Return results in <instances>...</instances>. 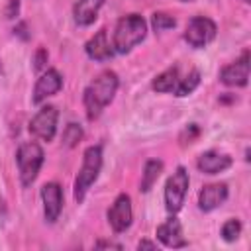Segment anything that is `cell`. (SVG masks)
Instances as JSON below:
<instances>
[{
	"mask_svg": "<svg viewBox=\"0 0 251 251\" xmlns=\"http://www.w3.org/2000/svg\"><path fill=\"white\" fill-rule=\"evenodd\" d=\"M118 84H120L118 75L114 71H104L84 88L82 102H84L88 120H96L102 114V110L114 100Z\"/></svg>",
	"mask_w": 251,
	"mask_h": 251,
	"instance_id": "1",
	"label": "cell"
},
{
	"mask_svg": "<svg viewBox=\"0 0 251 251\" xmlns=\"http://www.w3.org/2000/svg\"><path fill=\"white\" fill-rule=\"evenodd\" d=\"M147 35V24L139 14H127L118 20L114 29L112 47L116 53H129L137 43H141Z\"/></svg>",
	"mask_w": 251,
	"mask_h": 251,
	"instance_id": "2",
	"label": "cell"
},
{
	"mask_svg": "<svg viewBox=\"0 0 251 251\" xmlns=\"http://www.w3.org/2000/svg\"><path fill=\"white\" fill-rule=\"evenodd\" d=\"M102 169V145H90L82 155V165L75 180V200L80 204L92 186V182L98 178Z\"/></svg>",
	"mask_w": 251,
	"mask_h": 251,
	"instance_id": "3",
	"label": "cell"
},
{
	"mask_svg": "<svg viewBox=\"0 0 251 251\" xmlns=\"http://www.w3.org/2000/svg\"><path fill=\"white\" fill-rule=\"evenodd\" d=\"M43 149L35 143V141H27V143H22L16 151V163H18V169H20V180L24 186H29L35 178H37V173L43 165Z\"/></svg>",
	"mask_w": 251,
	"mask_h": 251,
	"instance_id": "4",
	"label": "cell"
},
{
	"mask_svg": "<svg viewBox=\"0 0 251 251\" xmlns=\"http://www.w3.org/2000/svg\"><path fill=\"white\" fill-rule=\"evenodd\" d=\"M188 184H190L188 171L184 167H176V171L169 176V180L165 184V208L171 214H176L182 208Z\"/></svg>",
	"mask_w": 251,
	"mask_h": 251,
	"instance_id": "5",
	"label": "cell"
},
{
	"mask_svg": "<svg viewBox=\"0 0 251 251\" xmlns=\"http://www.w3.org/2000/svg\"><path fill=\"white\" fill-rule=\"evenodd\" d=\"M216 31H218V27H216V24L210 18H206V16H194L188 22L186 29H184V41L190 47L200 49V47L208 45L216 37Z\"/></svg>",
	"mask_w": 251,
	"mask_h": 251,
	"instance_id": "6",
	"label": "cell"
},
{
	"mask_svg": "<svg viewBox=\"0 0 251 251\" xmlns=\"http://www.w3.org/2000/svg\"><path fill=\"white\" fill-rule=\"evenodd\" d=\"M57 120H59V110L55 106H43L29 122V133L37 139L51 141L57 131Z\"/></svg>",
	"mask_w": 251,
	"mask_h": 251,
	"instance_id": "7",
	"label": "cell"
},
{
	"mask_svg": "<svg viewBox=\"0 0 251 251\" xmlns=\"http://www.w3.org/2000/svg\"><path fill=\"white\" fill-rule=\"evenodd\" d=\"M131 220H133L131 198L127 194H120L114 200L112 208L108 210V222H110V226L116 233H122L131 226Z\"/></svg>",
	"mask_w": 251,
	"mask_h": 251,
	"instance_id": "8",
	"label": "cell"
},
{
	"mask_svg": "<svg viewBox=\"0 0 251 251\" xmlns=\"http://www.w3.org/2000/svg\"><path fill=\"white\" fill-rule=\"evenodd\" d=\"M220 80L226 86H245L249 80V53L245 51L235 63L226 65L220 71Z\"/></svg>",
	"mask_w": 251,
	"mask_h": 251,
	"instance_id": "9",
	"label": "cell"
},
{
	"mask_svg": "<svg viewBox=\"0 0 251 251\" xmlns=\"http://www.w3.org/2000/svg\"><path fill=\"white\" fill-rule=\"evenodd\" d=\"M41 198H43L45 220L49 224H55L63 210V188L57 182H47L41 186Z\"/></svg>",
	"mask_w": 251,
	"mask_h": 251,
	"instance_id": "10",
	"label": "cell"
},
{
	"mask_svg": "<svg viewBox=\"0 0 251 251\" xmlns=\"http://www.w3.org/2000/svg\"><path fill=\"white\" fill-rule=\"evenodd\" d=\"M63 86V76L55 71V69H47L35 82V88H33V104H41L47 96H53L61 90Z\"/></svg>",
	"mask_w": 251,
	"mask_h": 251,
	"instance_id": "11",
	"label": "cell"
},
{
	"mask_svg": "<svg viewBox=\"0 0 251 251\" xmlns=\"http://www.w3.org/2000/svg\"><path fill=\"white\" fill-rule=\"evenodd\" d=\"M157 239L165 247H173V249H178V247H186L188 245V241L182 237V226H180V222L175 216L169 218L165 224H161L157 227Z\"/></svg>",
	"mask_w": 251,
	"mask_h": 251,
	"instance_id": "12",
	"label": "cell"
},
{
	"mask_svg": "<svg viewBox=\"0 0 251 251\" xmlns=\"http://www.w3.org/2000/svg\"><path fill=\"white\" fill-rule=\"evenodd\" d=\"M227 198V184L216 182V184H206L200 194H198V206L202 212H212L218 206H222Z\"/></svg>",
	"mask_w": 251,
	"mask_h": 251,
	"instance_id": "13",
	"label": "cell"
},
{
	"mask_svg": "<svg viewBox=\"0 0 251 251\" xmlns=\"http://www.w3.org/2000/svg\"><path fill=\"white\" fill-rule=\"evenodd\" d=\"M84 51H86V55H88L90 59H94V61H108V59H112L114 53H116L114 47H112L110 41H108V33H106L104 27H102L100 31H96V33L86 41Z\"/></svg>",
	"mask_w": 251,
	"mask_h": 251,
	"instance_id": "14",
	"label": "cell"
},
{
	"mask_svg": "<svg viewBox=\"0 0 251 251\" xmlns=\"http://www.w3.org/2000/svg\"><path fill=\"white\" fill-rule=\"evenodd\" d=\"M196 167L204 175H218V173L231 167V157L224 155V153H218V151H206L198 157Z\"/></svg>",
	"mask_w": 251,
	"mask_h": 251,
	"instance_id": "15",
	"label": "cell"
},
{
	"mask_svg": "<svg viewBox=\"0 0 251 251\" xmlns=\"http://www.w3.org/2000/svg\"><path fill=\"white\" fill-rule=\"evenodd\" d=\"M102 6H104V0H78L75 4V10H73L75 22L82 27L94 24V20L98 16V10Z\"/></svg>",
	"mask_w": 251,
	"mask_h": 251,
	"instance_id": "16",
	"label": "cell"
},
{
	"mask_svg": "<svg viewBox=\"0 0 251 251\" xmlns=\"http://www.w3.org/2000/svg\"><path fill=\"white\" fill-rule=\"evenodd\" d=\"M163 173V161L159 159H149L143 167V175H141V192H149L151 186L157 182V178Z\"/></svg>",
	"mask_w": 251,
	"mask_h": 251,
	"instance_id": "17",
	"label": "cell"
},
{
	"mask_svg": "<svg viewBox=\"0 0 251 251\" xmlns=\"http://www.w3.org/2000/svg\"><path fill=\"white\" fill-rule=\"evenodd\" d=\"M178 84V67H171L167 71H163L159 76H155L153 80V90L157 92H173Z\"/></svg>",
	"mask_w": 251,
	"mask_h": 251,
	"instance_id": "18",
	"label": "cell"
},
{
	"mask_svg": "<svg viewBox=\"0 0 251 251\" xmlns=\"http://www.w3.org/2000/svg\"><path fill=\"white\" fill-rule=\"evenodd\" d=\"M200 84V73L194 69V71H190L182 80H178V84H176V88H175V94L176 96H188L190 92H194V88Z\"/></svg>",
	"mask_w": 251,
	"mask_h": 251,
	"instance_id": "19",
	"label": "cell"
},
{
	"mask_svg": "<svg viewBox=\"0 0 251 251\" xmlns=\"http://www.w3.org/2000/svg\"><path fill=\"white\" fill-rule=\"evenodd\" d=\"M151 24H153V29L155 31H167V29H173L176 25V20L173 16L165 14V12H155Z\"/></svg>",
	"mask_w": 251,
	"mask_h": 251,
	"instance_id": "20",
	"label": "cell"
},
{
	"mask_svg": "<svg viewBox=\"0 0 251 251\" xmlns=\"http://www.w3.org/2000/svg\"><path fill=\"white\" fill-rule=\"evenodd\" d=\"M82 127L78 126V124H69L67 127H65V131H63V143L67 145V147H75L80 139H82Z\"/></svg>",
	"mask_w": 251,
	"mask_h": 251,
	"instance_id": "21",
	"label": "cell"
},
{
	"mask_svg": "<svg viewBox=\"0 0 251 251\" xmlns=\"http://www.w3.org/2000/svg\"><path fill=\"white\" fill-rule=\"evenodd\" d=\"M239 233H241V222L235 220V218L227 220V222L222 226V237H224L226 241H235V239L239 237Z\"/></svg>",
	"mask_w": 251,
	"mask_h": 251,
	"instance_id": "22",
	"label": "cell"
},
{
	"mask_svg": "<svg viewBox=\"0 0 251 251\" xmlns=\"http://www.w3.org/2000/svg\"><path fill=\"white\" fill-rule=\"evenodd\" d=\"M45 65H47V51L43 47H39L35 51V57H33V69L41 71V69H45Z\"/></svg>",
	"mask_w": 251,
	"mask_h": 251,
	"instance_id": "23",
	"label": "cell"
},
{
	"mask_svg": "<svg viewBox=\"0 0 251 251\" xmlns=\"http://www.w3.org/2000/svg\"><path fill=\"white\" fill-rule=\"evenodd\" d=\"M18 10H20V0H10L4 14H6V18H14V16H18Z\"/></svg>",
	"mask_w": 251,
	"mask_h": 251,
	"instance_id": "24",
	"label": "cell"
},
{
	"mask_svg": "<svg viewBox=\"0 0 251 251\" xmlns=\"http://www.w3.org/2000/svg\"><path fill=\"white\" fill-rule=\"evenodd\" d=\"M96 249H104V247H112V249H122V245L120 243H114V241H98L96 245H94Z\"/></svg>",
	"mask_w": 251,
	"mask_h": 251,
	"instance_id": "25",
	"label": "cell"
},
{
	"mask_svg": "<svg viewBox=\"0 0 251 251\" xmlns=\"http://www.w3.org/2000/svg\"><path fill=\"white\" fill-rule=\"evenodd\" d=\"M157 245L153 243V241H147V239H143V241H139L137 243V249H155Z\"/></svg>",
	"mask_w": 251,
	"mask_h": 251,
	"instance_id": "26",
	"label": "cell"
},
{
	"mask_svg": "<svg viewBox=\"0 0 251 251\" xmlns=\"http://www.w3.org/2000/svg\"><path fill=\"white\" fill-rule=\"evenodd\" d=\"M178 2H194V0H178Z\"/></svg>",
	"mask_w": 251,
	"mask_h": 251,
	"instance_id": "27",
	"label": "cell"
},
{
	"mask_svg": "<svg viewBox=\"0 0 251 251\" xmlns=\"http://www.w3.org/2000/svg\"><path fill=\"white\" fill-rule=\"evenodd\" d=\"M243 2H245V4H249V0H243Z\"/></svg>",
	"mask_w": 251,
	"mask_h": 251,
	"instance_id": "28",
	"label": "cell"
}]
</instances>
